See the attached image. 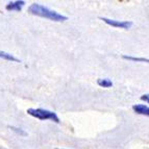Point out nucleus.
<instances>
[{
  "instance_id": "9",
  "label": "nucleus",
  "mask_w": 149,
  "mask_h": 149,
  "mask_svg": "<svg viewBox=\"0 0 149 149\" xmlns=\"http://www.w3.org/2000/svg\"><path fill=\"white\" fill-rule=\"evenodd\" d=\"M10 128H12L14 132H18V134H22V136H26V134H27L25 132H23V130H21V129H19V128H16V127H10Z\"/></svg>"
},
{
  "instance_id": "6",
  "label": "nucleus",
  "mask_w": 149,
  "mask_h": 149,
  "mask_svg": "<svg viewBox=\"0 0 149 149\" xmlns=\"http://www.w3.org/2000/svg\"><path fill=\"white\" fill-rule=\"evenodd\" d=\"M0 57H1V58H3V60L10 61V62L20 63V61L18 60L17 57H15L13 54H10V53L5 52V51H0Z\"/></svg>"
},
{
  "instance_id": "3",
  "label": "nucleus",
  "mask_w": 149,
  "mask_h": 149,
  "mask_svg": "<svg viewBox=\"0 0 149 149\" xmlns=\"http://www.w3.org/2000/svg\"><path fill=\"white\" fill-rule=\"evenodd\" d=\"M103 22H105L107 24L111 25L113 27H119L123 28V29H128V28L132 27V22L130 21H118V20H112V19H109V18H100Z\"/></svg>"
},
{
  "instance_id": "10",
  "label": "nucleus",
  "mask_w": 149,
  "mask_h": 149,
  "mask_svg": "<svg viewBox=\"0 0 149 149\" xmlns=\"http://www.w3.org/2000/svg\"><path fill=\"white\" fill-rule=\"evenodd\" d=\"M142 100H145V101H148V95H143V96L141 97Z\"/></svg>"
},
{
  "instance_id": "1",
  "label": "nucleus",
  "mask_w": 149,
  "mask_h": 149,
  "mask_svg": "<svg viewBox=\"0 0 149 149\" xmlns=\"http://www.w3.org/2000/svg\"><path fill=\"white\" fill-rule=\"evenodd\" d=\"M28 10L32 15L40 16V17L46 18V19H49L51 21H55V22H64V21L68 20V18L66 16L61 15L58 13L50 10L47 6H44V5L39 4V3H32L28 8Z\"/></svg>"
},
{
  "instance_id": "8",
  "label": "nucleus",
  "mask_w": 149,
  "mask_h": 149,
  "mask_svg": "<svg viewBox=\"0 0 149 149\" xmlns=\"http://www.w3.org/2000/svg\"><path fill=\"white\" fill-rule=\"evenodd\" d=\"M123 58L129 60V61H134V62H144V63L148 62V60L144 58V57H134V56H130V55H123Z\"/></svg>"
},
{
  "instance_id": "2",
  "label": "nucleus",
  "mask_w": 149,
  "mask_h": 149,
  "mask_svg": "<svg viewBox=\"0 0 149 149\" xmlns=\"http://www.w3.org/2000/svg\"><path fill=\"white\" fill-rule=\"evenodd\" d=\"M28 115L32 116V117L37 118L39 120H52V121L58 123L60 119L56 116V114L53 112H50L47 109H27Z\"/></svg>"
},
{
  "instance_id": "4",
  "label": "nucleus",
  "mask_w": 149,
  "mask_h": 149,
  "mask_svg": "<svg viewBox=\"0 0 149 149\" xmlns=\"http://www.w3.org/2000/svg\"><path fill=\"white\" fill-rule=\"evenodd\" d=\"M25 1H13V2H10L8 5H6V10H22V8L24 6Z\"/></svg>"
},
{
  "instance_id": "5",
  "label": "nucleus",
  "mask_w": 149,
  "mask_h": 149,
  "mask_svg": "<svg viewBox=\"0 0 149 149\" xmlns=\"http://www.w3.org/2000/svg\"><path fill=\"white\" fill-rule=\"evenodd\" d=\"M132 109H134V112L138 113V114L146 115V116L149 115V109H148V107L145 104H134V107H132Z\"/></svg>"
},
{
  "instance_id": "7",
  "label": "nucleus",
  "mask_w": 149,
  "mask_h": 149,
  "mask_svg": "<svg viewBox=\"0 0 149 149\" xmlns=\"http://www.w3.org/2000/svg\"><path fill=\"white\" fill-rule=\"evenodd\" d=\"M97 84L102 88H111L113 86V81L109 78H99L97 80Z\"/></svg>"
}]
</instances>
